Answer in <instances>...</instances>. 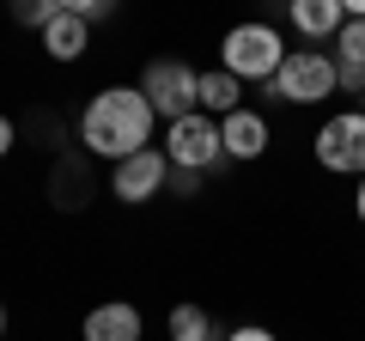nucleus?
I'll list each match as a JSON object with an SVG mask.
<instances>
[{
    "label": "nucleus",
    "mask_w": 365,
    "mask_h": 341,
    "mask_svg": "<svg viewBox=\"0 0 365 341\" xmlns=\"http://www.w3.org/2000/svg\"><path fill=\"white\" fill-rule=\"evenodd\" d=\"M153 122L158 116H153V104H146L140 86H104V92L86 104V116H79V141H86V153L122 165V158L146 153Z\"/></svg>",
    "instance_id": "nucleus-1"
},
{
    "label": "nucleus",
    "mask_w": 365,
    "mask_h": 341,
    "mask_svg": "<svg viewBox=\"0 0 365 341\" xmlns=\"http://www.w3.org/2000/svg\"><path fill=\"white\" fill-rule=\"evenodd\" d=\"M220 61H225V73H232L237 86H250V79H256V86H274L287 49H280V31H268V25H232L225 43H220Z\"/></svg>",
    "instance_id": "nucleus-2"
},
{
    "label": "nucleus",
    "mask_w": 365,
    "mask_h": 341,
    "mask_svg": "<svg viewBox=\"0 0 365 341\" xmlns=\"http://www.w3.org/2000/svg\"><path fill=\"white\" fill-rule=\"evenodd\" d=\"M268 92L280 98V104H323V98H335V55L287 49V61H280V73H274Z\"/></svg>",
    "instance_id": "nucleus-3"
},
{
    "label": "nucleus",
    "mask_w": 365,
    "mask_h": 341,
    "mask_svg": "<svg viewBox=\"0 0 365 341\" xmlns=\"http://www.w3.org/2000/svg\"><path fill=\"white\" fill-rule=\"evenodd\" d=\"M140 92H146V104H153V116L182 122V116H195V110H201V73H195V67H182V61H146Z\"/></svg>",
    "instance_id": "nucleus-4"
},
{
    "label": "nucleus",
    "mask_w": 365,
    "mask_h": 341,
    "mask_svg": "<svg viewBox=\"0 0 365 341\" xmlns=\"http://www.w3.org/2000/svg\"><path fill=\"white\" fill-rule=\"evenodd\" d=\"M165 158L177 170H220L225 165V141H220V122L207 116V110H195V116H182L165 128Z\"/></svg>",
    "instance_id": "nucleus-5"
},
{
    "label": "nucleus",
    "mask_w": 365,
    "mask_h": 341,
    "mask_svg": "<svg viewBox=\"0 0 365 341\" xmlns=\"http://www.w3.org/2000/svg\"><path fill=\"white\" fill-rule=\"evenodd\" d=\"M317 158H323V170H341V177H365V110L329 116L323 128H317Z\"/></svg>",
    "instance_id": "nucleus-6"
},
{
    "label": "nucleus",
    "mask_w": 365,
    "mask_h": 341,
    "mask_svg": "<svg viewBox=\"0 0 365 341\" xmlns=\"http://www.w3.org/2000/svg\"><path fill=\"white\" fill-rule=\"evenodd\" d=\"M165 183H170V158L158 153V146H146V153H134V158H122V165H110V195L128 201V208L153 201Z\"/></svg>",
    "instance_id": "nucleus-7"
},
{
    "label": "nucleus",
    "mask_w": 365,
    "mask_h": 341,
    "mask_svg": "<svg viewBox=\"0 0 365 341\" xmlns=\"http://www.w3.org/2000/svg\"><path fill=\"white\" fill-rule=\"evenodd\" d=\"M220 141H225V158H262L268 153V122L256 110H232L220 122Z\"/></svg>",
    "instance_id": "nucleus-8"
},
{
    "label": "nucleus",
    "mask_w": 365,
    "mask_h": 341,
    "mask_svg": "<svg viewBox=\"0 0 365 341\" xmlns=\"http://www.w3.org/2000/svg\"><path fill=\"white\" fill-rule=\"evenodd\" d=\"M86 341H140V311L122 305V299L86 311Z\"/></svg>",
    "instance_id": "nucleus-9"
},
{
    "label": "nucleus",
    "mask_w": 365,
    "mask_h": 341,
    "mask_svg": "<svg viewBox=\"0 0 365 341\" xmlns=\"http://www.w3.org/2000/svg\"><path fill=\"white\" fill-rule=\"evenodd\" d=\"M287 19L304 31V37H341V25H347V0H292Z\"/></svg>",
    "instance_id": "nucleus-10"
},
{
    "label": "nucleus",
    "mask_w": 365,
    "mask_h": 341,
    "mask_svg": "<svg viewBox=\"0 0 365 341\" xmlns=\"http://www.w3.org/2000/svg\"><path fill=\"white\" fill-rule=\"evenodd\" d=\"M237 98H244V86H237L232 73H225V67H213V73H201V110H207V116H232V110H244L237 104Z\"/></svg>",
    "instance_id": "nucleus-11"
},
{
    "label": "nucleus",
    "mask_w": 365,
    "mask_h": 341,
    "mask_svg": "<svg viewBox=\"0 0 365 341\" xmlns=\"http://www.w3.org/2000/svg\"><path fill=\"white\" fill-rule=\"evenodd\" d=\"M43 49H49L55 61H79V55H86V19H79V13H61L49 31H43Z\"/></svg>",
    "instance_id": "nucleus-12"
},
{
    "label": "nucleus",
    "mask_w": 365,
    "mask_h": 341,
    "mask_svg": "<svg viewBox=\"0 0 365 341\" xmlns=\"http://www.w3.org/2000/svg\"><path fill=\"white\" fill-rule=\"evenodd\" d=\"M170 341H225V335H220V323H213L201 305H177V311H170Z\"/></svg>",
    "instance_id": "nucleus-13"
},
{
    "label": "nucleus",
    "mask_w": 365,
    "mask_h": 341,
    "mask_svg": "<svg viewBox=\"0 0 365 341\" xmlns=\"http://www.w3.org/2000/svg\"><path fill=\"white\" fill-rule=\"evenodd\" d=\"M335 61L365 67V19H347V25H341V37H335Z\"/></svg>",
    "instance_id": "nucleus-14"
},
{
    "label": "nucleus",
    "mask_w": 365,
    "mask_h": 341,
    "mask_svg": "<svg viewBox=\"0 0 365 341\" xmlns=\"http://www.w3.org/2000/svg\"><path fill=\"white\" fill-rule=\"evenodd\" d=\"M335 92H353V98H365V67H347V61H335Z\"/></svg>",
    "instance_id": "nucleus-15"
},
{
    "label": "nucleus",
    "mask_w": 365,
    "mask_h": 341,
    "mask_svg": "<svg viewBox=\"0 0 365 341\" xmlns=\"http://www.w3.org/2000/svg\"><path fill=\"white\" fill-rule=\"evenodd\" d=\"M170 189H177V195H195V189H201V170H177V165H170Z\"/></svg>",
    "instance_id": "nucleus-16"
},
{
    "label": "nucleus",
    "mask_w": 365,
    "mask_h": 341,
    "mask_svg": "<svg viewBox=\"0 0 365 341\" xmlns=\"http://www.w3.org/2000/svg\"><path fill=\"white\" fill-rule=\"evenodd\" d=\"M67 13H79L91 25V19H110V0H79V6H67Z\"/></svg>",
    "instance_id": "nucleus-17"
},
{
    "label": "nucleus",
    "mask_w": 365,
    "mask_h": 341,
    "mask_svg": "<svg viewBox=\"0 0 365 341\" xmlns=\"http://www.w3.org/2000/svg\"><path fill=\"white\" fill-rule=\"evenodd\" d=\"M225 341H280V335H274V329H232Z\"/></svg>",
    "instance_id": "nucleus-18"
},
{
    "label": "nucleus",
    "mask_w": 365,
    "mask_h": 341,
    "mask_svg": "<svg viewBox=\"0 0 365 341\" xmlns=\"http://www.w3.org/2000/svg\"><path fill=\"white\" fill-rule=\"evenodd\" d=\"M6 153H13V122L0 116V158H6Z\"/></svg>",
    "instance_id": "nucleus-19"
},
{
    "label": "nucleus",
    "mask_w": 365,
    "mask_h": 341,
    "mask_svg": "<svg viewBox=\"0 0 365 341\" xmlns=\"http://www.w3.org/2000/svg\"><path fill=\"white\" fill-rule=\"evenodd\" d=\"M353 208H359V220H365V177H359V195H353Z\"/></svg>",
    "instance_id": "nucleus-20"
},
{
    "label": "nucleus",
    "mask_w": 365,
    "mask_h": 341,
    "mask_svg": "<svg viewBox=\"0 0 365 341\" xmlns=\"http://www.w3.org/2000/svg\"><path fill=\"white\" fill-rule=\"evenodd\" d=\"M0 335H6V305H0Z\"/></svg>",
    "instance_id": "nucleus-21"
},
{
    "label": "nucleus",
    "mask_w": 365,
    "mask_h": 341,
    "mask_svg": "<svg viewBox=\"0 0 365 341\" xmlns=\"http://www.w3.org/2000/svg\"><path fill=\"white\" fill-rule=\"evenodd\" d=\"M359 110H365V104H359Z\"/></svg>",
    "instance_id": "nucleus-22"
}]
</instances>
